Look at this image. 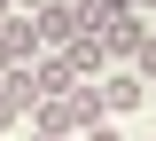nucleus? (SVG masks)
Returning <instances> with one entry per match:
<instances>
[{
	"instance_id": "nucleus-10",
	"label": "nucleus",
	"mask_w": 156,
	"mask_h": 141,
	"mask_svg": "<svg viewBox=\"0 0 156 141\" xmlns=\"http://www.w3.org/2000/svg\"><path fill=\"white\" fill-rule=\"evenodd\" d=\"M133 71H140V79H156V32H148V47L133 55Z\"/></svg>"
},
{
	"instance_id": "nucleus-13",
	"label": "nucleus",
	"mask_w": 156,
	"mask_h": 141,
	"mask_svg": "<svg viewBox=\"0 0 156 141\" xmlns=\"http://www.w3.org/2000/svg\"><path fill=\"white\" fill-rule=\"evenodd\" d=\"M148 110H156V86H148Z\"/></svg>"
},
{
	"instance_id": "nucleus-7",
	"label": "nucleus",
	"mask_w": 156,
	"mask_h": 141,
	"mask_svg": "<svg viewBox=\"0 0 156 141\" xmlns=\"http://www.w3.org/2000/svg\"><path fill=\"white\" fill-rule=\"evenodd\" d=\"M31 79H39V94H55V102H62V94L78 86V79H70V63H62V55H39V63H31Z\"/></svg>"
},
{
	"instance_id": "nucleus-3",
	"label": "nucleus",
	"mask_w": 156,
	"mask_h": 141,
	"mask_svg": "<svg viewBox=\"0 0 156 141\" xmlns=\"http://www.w3.org/2000/svg\"><path fill=\"white\" fill-rule=\"evenodd\" d=\"M101 47H109V71L133 63L140 47H148V16H109V24H101Z\"/></svg>"
},
{
	"instance_id": "nucleus-1",
	"label": "nucleus",
	"mask_w": 156,
	"mask_h": 141,
	"mask_svg": "<svg viewBox=\"0 0 156 141\" xmlns=\"http://www.w3.org/2000/svg\"><path fill=\"white\" fill-rule=\"evenodd\" d=\"M101 86V110H109V118H133V110H148V79H140L133 63H117L109 79H94Z\"/></svg>"
},
{
	"instance_id": "nucleus-12",
	"label": "nucleus",
	"mask_w": 156,
	"mask_h": 141,
	"mask_svg": "<svg viewBox=\"0 0 156 141\" xmlns=\"http://www.w3.org/2000/svg\"><path fill=\"white\" fill-rule=\"evenodd\" d=\"M31 141H70V133H31Z\"/></svg>"
},
{
	"instance_id": "nucleus-11",
	"label": "nucleus",
	"mask_w": 156,
	"mask_h": 141,
	"mask_svg": "<svg viewBox=\"0 0 156 141\" xmlns=\"http://www.w3.org/2000/svg\"><path fill=\"white\" fill-rule=\"evenodd\" d=\"M8 8H16V16H39V8H47V0H8Z\"/></svg>"
},
{
	"instance_id": "nucleus-9",
	"label": "nucleus",
	"mask_w": 156,
	"mask_h": 141,
	"mask_svg": "<svg viewBox=\"0 0 156 141\" xmlns=\"http://www.w3.org/2000/svg\"><path fill=\"white\" fill-rule=\"evenodd\" d=\"M78 141H125V118H101L94 133H78Z\"/></svg>"
},
{
	"instance_id": "nucleus-5",
	"label": "nucleus",
	"mask_w": 156,
	"mask_h": 141,
	"mask_svg": "<svg viewBox=\"0 0 156 141\" xmlns=\"http://www.w3.org/2000/svg\"><path fill=\"white\" fill-rule=\"evenodd\" d=\"M31 102H47V94H39V79H31V71H0V110H8V118H31Z\"/></svg>"
},
{
	"instance_id": "nucleus-2",
	"label": "nucleus",
	"mask_w": 156,
	"mask_h": 141,
	"mask_svg": "<svg viewBox=\"0 0 156 141\" xmlns=\"http://www.w3.org/2000/svg\"><path fill=\"white\" fill-rule=\"evenodd\" d=\"M39 55H47V47H39V24L8 8V16H0V63H8V71H31Z\"/></svg>"
},
{
	"instance_id": "nucleus-8",
	"label": "nucleus",
	"mask_w": 156,
	"mask_h": 141,
	"mask_svg": "<svg viewBox=\"0 0 156 141\" xmlns=\"http://www.w3.org/2000/svg\"><path fill=\"white\" fill-rule=\"evenodd\" d=\"M31 133H70V110H62L55 94H47V102H31ZM70 141H78V133H70Z\"/></svg>"
},
{
	"instance_id": "nucleus-14",
	"label": "nucleus",
	"mask_w": 156,
	"mask_h": 141,
	"mask_svg": "<svg viewBox=\"0 0 156 141\" xmlns=\"http://www.w3.org/2000/svg\"><path fill=\"white\" fill-rule=\"evenodd\" d=\"M0 16H8V0H0Z\"/></svg>"
},
{
	"instance_id": "nucleus-4",
	"label": "nucleus",
	"mask_w": 156,
	"mask_h": 141,
	"mask_svg": "<svg viewBox=\"0 0 156 141\" xmlns=\"http://www.w3.org/2000/svg\"><path fill=\"white\" fill-rule=\"evenodd\" d=\"M62 63H70V79H109V47H101V32L70 39V47H62Z\"/></svg>"
},
{
	"instance_id": "nucleus-6",
	"label": "nucleus",
	"mask_w": 156,
	"mask_h": 141,
	"mask_svg": "<svg viewBox=\"0 0 156 141\" xmlns=\"http://www.w3.org/2000/svg\"><path fill=\"white\" fill-rule=\"evenodd\" d=\"M62 110H70V133H94V125L109 118V110H101V86H94V79H78L70 94H62Z\"/></svg>"
}]
</instances>
